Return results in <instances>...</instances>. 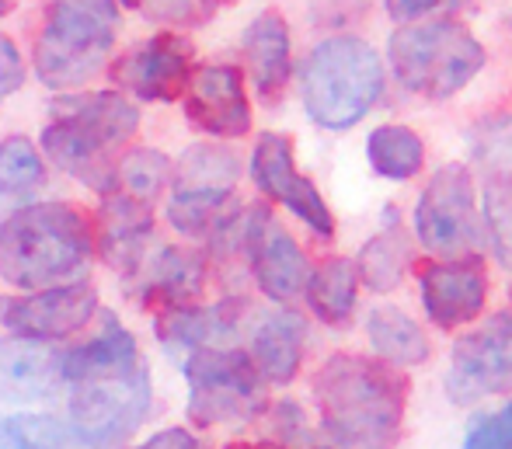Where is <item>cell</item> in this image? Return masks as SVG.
I'll return each instance as SVG.
<instances>
[{
  "instance_id": "obj_1",
  "label": "cell",
  "mask_w": 512,
  "mask_h": 449,
  "mask_svg": "<svg viewBox=\"0 0 512 449\" xmlns=\"http://www.w3.org/2000/svg\"><path fill=\"white\" fill-rule=\"evenodd\" d=\"M317 449H394L405 432L411 383L377 356L335 352L310 380Z\"/></svg>"
},
{
  "instance_id": "obj_2",
  "label": "cell",
  "mask_w": 512,
  "mask_h": 449,
  "mask_svg": "<svg viewBox=\"0 0 512 449\" xmlns=\"http://www.w3.org/2000/svg\"><path fill=\"white\" fill-rule=\"evenodd\" d=\"M95 255V227L74 202H32L0 223V279L14 289L77 282Z\"/></svg>"
},
{
  "instance_id": "obj_3",
  "label": "cell",
  "mask_w": 512,
  "mask_h": 449,
  "mask_svg": "<svg viewBox=\"0 0 512 449\" xmlns=\"http://www.w3.org/2000/svg\"><path fill=\"white\" fill-rule=\"evenodd\" d=\"M140 129V108L119 91L63 94L49 108L42 154L95 192H115L119 150Z\"/></svg>"
},
{
  "instance_id": "obj_4",
  "label": "cell",
  "mask_w": 512,
  "mask_h": 449,
  "mask_svg": "<svg viewBox=\"0 0 512 449\" xmlns=\"http://www.w3.org/2000/svg\"><path fill=\"white\" fill-rule=\"evenodd\" d=\"M384 94L380 53L359 35H331L307 53L300 67V98L310 122L345 133L373 112Z\"/></svg>"
},
{
  "instance_id": "obj_5",
  "label": "cell",
  "mask_w": 512,
  "mask_h": 449,
  "mask_svg": "<svg viewBox=\"0 0 512 449\" xmlns=\"http://www.w3.org/2000/svg\"><path fill=\"white\" fill-rule=\"evenodd\" d=\"M119 0H53L35 35V77L53 91L84 88L108 67Z\"/></svg>"
},
{
  "instance_id": "obj_6",
  "label": "cell",
  "mask_w": 512,
  "mask_h": 449,
  "mask_svg": "<svg viewBox=\"0 0 512 449\" xmlns=\"http://www.w3.org/2000/svg\"><path fill=\"white\" fill-rule=\"evenodd\" d=\"M387 63L405 91L425 101H446L485 70L488 53L464 21L425 18L401 25L387 39Z\"/></svg>"
},
{
  "instance_id": "obj_7",
  "label": "cell",
  "mask_w": 512,
  "mask_h": 449,
  "mask_svg": "<svg viewBox=\"0 0 512 449\" xmlns=\"http://www.w3.org/2000/svg\"><path fill=\"white\" fill-rule=\"evenodd\" d=\"M182 369L189 380V418L199 429L255 422L269 408V383L258 376L248 352L234 345L189 352Z\"/></svg>"
},
{
  "instance_id": "obj_8",
  "label": "cell",
  "mask_w": 512,
  "mask_h": 449,
  "mask_svg": "<svg viewBox=\"0 0 512 449\" xmlns=\"http://www.w3.org/2000/svg\"><path fill=\"white\" fill-rule=\"evenodd\" d=\"M154 401L150 369L140 362L129 373L91 376L70 383L67 429L77 446L84 449H115L136 436Z\"/></svg>"
},
{
  "instance_id": "obj_9",
  "label": "cell",
  "mask_w": 512,
  "mask_h": 449,
  "mask_svg": "<svg viewBox=\"0 0 512 449\" xmlns=\"http://www.w3.org/2000/svg\"><path fill=\"white\" fill-rule=\"evenodd\" d=\"M481 213L467 164H443L415 206V237L429 255L467 258L481 248Z\"/></svg>"
},
{
  "instance_id": "obj_10",
  "label": "cell",
  "mask_w": 512,
  "mask_h": 449,
  "mask_svg": "<svg viewBox=\"0 0 512 449\" xmlns=\"http://www.w3.org/2000/svg\"><path fill=\"white\" fill-rule=\"evenodd\" d=\"M512 390V310L457 338L446 369V397L460 408Z\"/></svg>"
},
{
  "instance_id": "obj_11",
  "label": "cell",
  "mask_w": 512,
  "mask_h": 449,
  "mask_svg": "<svg viewBox=\"0 0 512 449\" xmlns=\"http://www.w3.org/2000/svg\"><path fill=\"white\" fill-rule=\"evenodd\" d=\"M98 314V289L91 282H60L25 296H0V328L32 342H63L84 331Z\"/></svg>"
},
{
  "instance_id": "obj_12",
  "label": "cell",
  "mask_w": 512,
  "mask_h": 449,
  "mask_svg": "<svg viewBox=\"0 0 512 449\" xmlns=\"http://www.w3.org/2000/svg\"><path fill=\"white\" fill-rule=\"evenodd\" d=\"M251 181L258 192L272 202L286 206L300 223H307L321 241L335 237V216H331L324 195L307 175H300L293 164V140L283 133H262L251 150Z\"/></svg>"
},
{
  "instance_id": "obj_13",
  "label": "cell",
  "mask_w": 512,
  "mask_h": 449,
  "mask_svg": "<svg viewBox=\"0 0 512 449\" xmlns=\"http://www.w3.org/2000/svg\"><path fill=\"white\" fill-rule=\"evenodd\" d=\"M196 70V46L185 35L161 32L140 42L112 63V81L119 91L140 101H178Z\"/></svg>"
},
{
  "instance_id": "obj_14",
  "label": "cell",
  "mask_w": 512,
  "mask_h": 449,
  "mask_svg": "<svg viewBox=\"0 0 512 449\" xmlns=\"http://www.w3.org/2000/svg\"><path fill=\"white\" fill-rule=\"evenodd\" d=\"M248 272L272 303H293L310 279V262L290 230L272 216L269 206H251Z\"/></svg>"
},
{
  "instance_id": "obj_15",
  "label": "cell",
  "mask_w": 512,
  "mask_h": 449,
  "mask_svg": "<svg viewBox=\"0 0 512 449\" xmlns=\"http://www.w3.org/2000/svg\"><path fill=\"white\" fill-rule=\"evenodd\" d=\"M185 119L216 140H241L251 133V101L244 74L230 63H206L192 70L185 88Z\"/></svg>"
},
{
  "instance_id": "obj_16",
  "label": "cell",
  "mask_w": 512,
  "mask_h": 449,
  "mask_svg": "<svg viewBox=\"0 0 512 449\" xmlns=\"http://www.w3.org/2000/svg\"><path fill=\"white\" fill-rule=\"evenodd\" d=\"M206 255L178 244H164L157 251H147L133 275H126V289L140 307L164 314V310L192 307L203 300L206 289Z\"/></svg>"
},
{
  "instance_id": "obj_17",
  "label": "cell",
  "mask_w": 512,
  "mask_h": 449,
  "mask_svg": "<svg viewBox=\"0 0 512 449\" xmlns=\"http://www.w3.org/2000/svg\"><path fill=\"white\" fill-rule=\"evenodd\" d=\"M488 300V275L478 255L446 258L422 269V307L439 331H457L478 321Z\"/></svg>"
},
{
  "instance_id": "obj_18",
  "label": "cell",
  "mask_w": 512,
  "mask_h": 449,
  "mask_svg": "<svg viewBox=\"0 0 512 449\" xmlns=\"http://www.w3.org/2000/svg\"><path fill=\"white\" fill-rule=\"evenodd\" d=\"M251 303L244 296H227V300L203 307L164 310L157 314V338H161L164 352H171L175 359H185L196 349H213V345H234L237 335L248 328Z\"/></svg>"
},
{
  "instance_id": "obj_19",
  "label": "cell",
  "mask_w": 512,
  "mask_h": 449,
  "mask_svg": "<svg viewBox=\"0 0 512 449\" xmlns=\"http://www.w3.org/2000/svg\"><path fill=\"white\" fill-rule=\"evenodd\" d=\"M307 352V321L297 310H272L248 324V359L269 387L297 380Z\"/></svg>"
},
{
  "instance_id": "obj_20",
  "label": "cell",
  "mask_w": 512,
  "mask_h": 449,
  "mask_svg": "<svg viewBox=\"0 0 512 449\" xmlns=\"http://www.w3.org/2000/svg\"><path fill=\"white\" fill-rule=\"evenodd\" d=\"M244 67L255 84V94L265 105H276L286 94V84L293 77V46H290V25L279 11H262L248 21L241 35Z\"/></svg>"
},
{
  "instance_id": "obj_21",
  "label": "cell",
  "mask_w": 512,
  "mask_h": 449,
  "mask_svg": "<svg viewBox=\"0 0 512 449\" xmlns=\"http://www.w3.org/2000/svg\"><path fill=\"white\" fill-rule=\"evenodd\" d=\"M60 387V352L32 338H0V401L42 404Z\"/></svg>"
},
{
  "instance_id": "obj_22",
  "label": "cell",
  "mask_w": 512,
  "mask_h": 449,
  "mask_svg": "<svg viewBox=\"0 0 512 449\" xmlns=\"http://www.w3.org/2000/svg\"><path fill=\"white\" fill-rule=\"evenodd\" d=\"M150 241H154V213L147 202H136L122 192H108L95 230V244L105 262L126 279L147 258Z\"/></svg>"
},
{
  "instance_id": "obj_23",
  "label": "cell",
  "mask_w": 512,
  "mask_h": 449,
  "mask_svg": "<svg viewBox=\"0 0 512 449\" xmlns=\"http://www.w3.org/2000/svg\"><path fill=\"white\" fill-rule=\"evenodd\" d=\"M140 362H143V356H140V345H136L133 331H126L112 314H105L102 328H98L88 342L60 352L63 387L91 380V376L129 373V369H136Z\"/></svg>"
},
{
  "instance_id": "obj_24",
  "label": "cell",
  "mask_w": 512,
  "mask_h": 449,
  "mask_svg": "<svg viewBox=\"0 0 512 449\" xmlns=\"http://www.w3.org/2000/svg\"><path fill=\"white\" fill-rule=\"evenodd\" d=\"M408 269H411L408 234L398 220V209L387 206L380 234H373L356 258L359 282H366V289H373V293H394L405 282Z\"/></svg>"
},
{
  "instance_id": "obj_25",
  "label": "cell",
  "mask_w": 512,
  "mask_h": 449,
  "mask_svg": "<svg viewBox=\"0 0 512 449\" xmlns=\"http://www.w3.org/2000/svg\"><path fill=\"white\" fill-rule=\"evenodd\" d=\"M366 338H370L373 356L384 359L387 366L411 369L429 362L432 356L429 335L418 328L415 317H408L405 310L391 307V303H380V307L370 310V317H366Z\"/></svg>"
},
{
  "instance_id": "obj_26",
  "label": "cell",
  "mask_w": 512,
  "mask_h": 449,
  "mask_svg": "<svg viewBox=\"0 0 512 449\" xmlns=\"http://www.w3.org/2000/svg\"><path fill=\"white\" fill-rule=\"evenodd\" d=\"M46 188V161L28 136L0 140V223L18 209L32 206Z\"/></svg>"
},
{
  "instance_id": "obj_27",
  "label": "cell",
  "mask_w": 512,
  "mask_h": 449,
  "mask_svg": "<svg viewBox=\"0 0 512 449\" xmlns=\"http://www.w3.org/2000/svg\"><path fill=\"white\" fill-rule=\"evenodd\" d=\"M304 296L317 321H324L328 328H345L352 321V314H356L359 300L356 262L352 258H328L317 269H310Z\"/></svg>"
},
{
  "instance_id": "obj_28",
  "label": "cell",
  "mask_w": 512,
  "mask_h": 449,
  "mask_svg": "<svg viewBox=\"0 0 512 449\" xmlns=\"http://www.w3.org/2000/svg\"><path fill=\"white\" fill-rule=\"evenodd\" d=\"M237 178H241V161H237L234 150L220 147V143H196L171 168V188L175 192H209L234 199Z\"/></svg>"
},
{
  "instance_id": "obj_29",
  "label": "cell",
  "mask_w": 512,
  "mask_h": 449,
  "mask_svg": "<svg viewBox=\"0 0 512 449\" xmlns=\"http://www.w3.org/2000/svg\"><path fill=\"white\" fill-rule=\"evenodd\" d=\"M370 168L387 181H411L425 168V143L411 126L387 122L377 126L366 140Z\"/></svg>"
},
{
  "instance_id": "obj_30",
  "label": "cell",
  "mask_w": 512,
  "mask_h": 449,
  "mask_svg": "<svg viewBox=\"0 0 512 449\" xmlns=\"http://www.w3.org/2000/svg\"><path fill=\"white\" fill-rule=\"evenodd\" d=\"M171 185V157L154 147H133L115 161V192L136 202H154Z\"/></svg>"
},
{
  "instance_id": "obj_31",
  "label": "cell",
  "mask_w": 512,
  "mask_h": 449,
  "mask_svg": "<svg viewBox=\"0 0 512 449\" xmlns=\"http://www.w3.org/2000/svg\"><path fill=\"white\" fill-rule=\"evenodd\" d=\"M467 154L488 178L512 181V108L485 115L467 129Z\"/></svg>"
},
{
  "instance_id": "obj_32",
  "label": "cell",
  "mask_w": 512,
  "mask_h": 449,
  "mask_svg": "<svg viewBox=\"0 0 512 449\" xmlns=\"http://www.w3.org/2000/svg\"><path fill=\"white\" fill-rule=\"evenodd\" d=\"M481 223H485L492 255L502 269L512 272V181L509 178H488L481 192Z\"/></svg>"
},
{
  "instance_id": "obj_33",
  "label": "cell",
  "mask_w": 512,
  "mask_h": 449,
  "mask_svg": "<svg viewBox=\"0 0 512 449\" xmlns=\"http://www.w3.org/2000/svg\"><path fill=\"white\" fill-rule=\"evenodd\" d=\"M4 439L7 449H70L74 436H70L67 422L53 415H7L4 418Z\"/></svg>"
},
{
  "instance_id": "obj_34",
  "label": "cell",
  "mask_w": 512,
  "mask_h": 449,
  "mask_svg": "<svg viewBox=\"0 0 512 449\" xmlns=\"http://www.w3.org/2000/svg\"><path fill=\"white\" fill-rule=\"evenodd\" d=\"M122 4L133 7L143 18L161 21V25L196 28L206 25L223 4H234V0H122Z\"/></svg>"
},
{
  "instance_id": "obj_35",
  "label": "cell",
  "mask_w": 512,
  "mask_h": 449,
  "mask_svg": "<svg viewBox=\"0 0 512 449\" xmlns=\"http://www.w3.org/2000/svg\"><path fill=\"white\" fill-rule=\"evenodd\" d=\"M460 449H512V401L495 411H474Z\"/></svg>"
},
{
  "instance_id": "obj_36",
  "label": "cell",
  "mask_w": 512,
  "mask_h": 449,
  "mask_svg": "<svg viewBox=\"0 0 512 449\" xmlns=\"http://www.w3.org/2000/svg\"><path fill=\"white\" fill-rule=\"evenodd\" d=\"M269 411V429H272V439L286 449H317V432L310 429L304 408L297 401H279L272 404Z\"/></svg>"
},
{
  "instance_id": "obj_37",
  "label": "cell",
  "mask_w": 512,
  "mask_h": 449,
  "mask_svg": "<svg viewBox=\"0 0 512 449\" xmlns=\"http://www.w3.org/2000/svg\"><path fill=\"white\" fill-rule=\"evenodd\" d=\"M474 0H384V11L398 25H411V21L436 18L439 11H464Z\"/></svg>"
},
{
  "instance_id": "obj_38",
  "label": "cell",
  "mask_w": 512,
  "mask_h": 449,
  "mask_svg": "<svg viewBox=\"0 0 512 449\" xmlns=\"http://www.w3.org/2000/svg\"><path fill=\"white\" fill-rule=\"evenodd\" d=\"M25 84V60H21L14 39L0 35V101H7L14 91H21Z\"/></svg>"
},
{
  "instance_id": "obj_39",
  "label": "cell",
  "mask_w": 512,
  "mask_h": 449,
  "mask_svg": "<svg viewBox=\"0 0 512 449\" xmlns=\"http://www.w3.org/2000/svg\"><path fill=\"white\" fill-rule=\"evenodd\" d=\"M133 449H206V443L189 429H161Z\"/></svg>"
},
{
  "instance_id": "obj_40",
  "label": "cell",
  "mask_w": 512,
  "mask_h": 449,
  "mask_svg": "<svg viewBox=\"0 0 512 449\" xmlns=\"http://www.w3.org/2000/svg\"><path fill=\"white\" fill-rule=\"evenodd\" d=\"M223 449H286V446H279L276 439H262V443H227Z\"/></svg>"
},
{
  "instance_id": "obj_41",
  "label": "cell",
  "mask_w": 512,
  "mask_h": 449,
  "mask_svg": "<svg viewBox=\"0 0 512 449\" xmlns=\"http://www.w3.org/2000/svg\"><path fill=\"white\" fill-rule=\"evenodd\" d=\"M14 4H18V0H0V18H4V14H11Z\"/></svg>"
},
{
  "instance_id": "obj_42",
  "label": "cell",
  "mask_w": 512,
  "mask_h": 449,
  "mask_svg": "<svg viewBox=\"0 0 512 449\" xmlns=\"http://www.w3.org/2000/svg\"><path fill=\"white\" fill-rule=\"evenodd\" d=\"M0 449H7V439H4V418H0Z\"/></svg>"
},
{
  "instance_id": "obj_43",
  "label": "cell",
  "mask_w": 512,
  "mask_h": 449,
  "mask_svg": "<svg viewBox=\"0 0 512 449\" xmlns=\"http://www.w3.org/2000/svg\"><path fill=\"white\" fill-rule=\"evenodd\" d=\"M506 25H509V32H512V14H509V18H506Z\"/></svg>"
},
{
  "instance_id": "obj_44",
  "label": "cell",
  "mask_w": 512,
  "mask_h": 449,
  "mask_svg": "<svg viewBox=\"0 0 512 449\" xmlns=\"http://www.w3.org/2000/svg\"><path fill=\"white\" fill-rule=\"evenodd\" d=\"M509 296H512V293H509Z\"/></svg>"
}]
</instances>
